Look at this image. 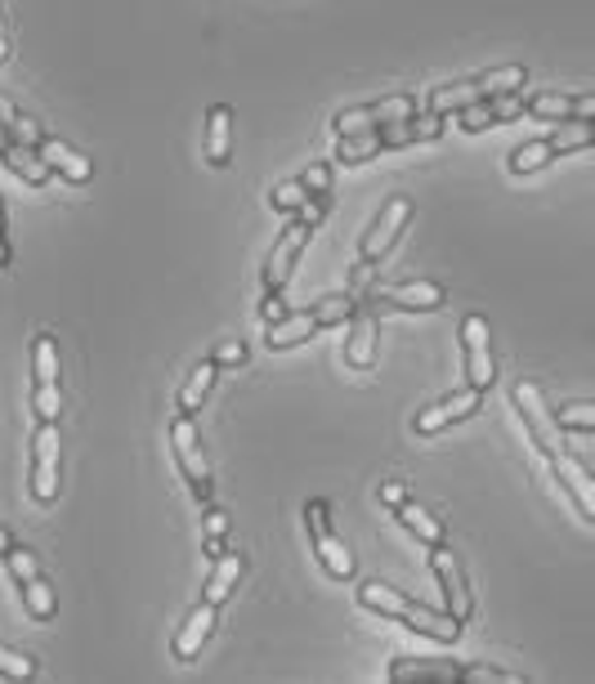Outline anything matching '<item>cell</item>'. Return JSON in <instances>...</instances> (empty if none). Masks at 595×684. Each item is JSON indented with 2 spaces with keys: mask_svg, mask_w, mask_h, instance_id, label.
Masks as SVG:
<instances>
[{
  "mask_svg": "<svg viewBox=\"0 0 595 684\" xmlns=\"http://www.w3.org/2000/svg\"><path fill=\"white\" fill-rule=\"evenodd\" d=\"M322 327L314 322V314L309 309H301V314H282L278 322H269V331H265V350H274V354H282V350H295V345H305V340H314Z\"/></svg>",
  "mask_w": 595,
  "mask_h": 684,
  "instance_id": "cell-22",
  "label": "cell"
},
{
  "mask_svg": "<svg viewBox=\"0 0 595 684\" xmlns=\"http://www.w3.org/2000/svg\"><path fill=\"white\" fill-rule=\"evenodd\" d=\"M398 622H403L407 631L434 639V644H457V635H461V622H457L453 613H434V608H426V604H417V599L403 608Z\"/></svg>",
  "mask_w": 595,
  "mask_h": 684,
  "instance_id": "cell-20",
  "label": "cell"
},
{
  "mask_svg": "<svg viewBox=\"0 0 595 684\" xmlns=\"http://www.w3.org/2000/svg\"><path fill=\"white\" fill-rule=\"evenodd\" d=\"M10 143H14V139H10V135H5V130H0V152H5V148H10Z\"/></svg>",
  "mask_w": 595,
  "mask_h": 684,
  "instance_id": "cell-50",
  "label": "cell"
},
{
  "mask_svg": "<svg viewBox=\"0 0 595 684\" xmlns=\"http://www.w3.org/2000/svg\"><path fill=\"white\" fill-rule=\"evenodd\" d=\"M10 63V31H5V14H0V67Z\"/></svg>",
  "mask_w": 595,
  "mask_h": 684,
  "instance_id": "cell-47",
  "label": "cell"
},
{
  "mask_svg": "<svg viewBox=\"0 0 595 684\" xmlns=\"http://www.w3.org/2000/svg\"><path fill=\"white\" fill-rule=\"evenodd\" d=\"M443 300H448V291H443L439 282L430 278H417V282H398L390 291H367V309L381 314V309H398V314H434L443 309Z\"/></svg>",
  "mask_w": 595,
  "mask_h": 684,
  "instance_id": "cell-7",
  "label": "cell"
},
{
  "mask_svg": "<svg viewBox=\"0 0 595 684\" xmlns=\"http://www.w3.org/2000/svg\"><path fill=\"white\" fill-rule=\"evenodd\" d=\"M390 680L394 684H407V680L448 684V680H461V662H453V658H394L390 662Z\"/></svg>",
  "mask_w": 595,
  "mask_h": 684,
  "instance_id": "cell-21",
  "label": "cell"
},
{
  "mask_svg": "<svg viewBox=\"0 0 595 684\" xmlns=\"http://www.w3.org/2000/svg\"><path fill=\"white\" fill-rule=\"evenodd\" d=\"M0 130H5L14 143H27V148H36V143H41L46 139V130H41V122H36V117H27V112L5 94V90H0Z\"/></svg>",
  "mask_w": 595,
  "mask_h": 684,
  "instance_id": "cell-26",
  "label": "cell"
},
{
  "mask_svg": "<svg viewBox=\"0 0 595 684\" xmlns=\"http://www.w3.org/2000/svg\"><path fill=\"white\" fill-rule=\"evenodd\" d=\"M305 198H309V193H305V183H301V179H282V183L269 188V206L282 211V215H295Z\"/></svg>",
  "mask_w": 595,
  "mask_h": 684,
  "instance_id": "cell-38",
  "label": "cell"
},
{
  "mask_svg": "<svg viewBox=\"0 0 595 684\" xmlns=\"http://www.w3.org/2000/svg\"><path fill=\"white\" fill-rule=\"evenodd\" d=\"M0 559H5V568H10V578L14 582H31V578H41V555H36L31 546H10L5 555H0Z\"/></svg>",
  "mask_w": 595,
  "mask_h": 684,
  "instance_id": "cell-36",
  "label": "cell"
},
{
  "mask_svg": "<svg viewBox=\"0 0 595 684\" xmlns=\"http://www.w3.org/2000/svg\"><path fill=\"white\" fill-rule=\"evenodd\" d=\"M417 139L421 143H430V139H439L443 135V126H448V117H434V112H417Z\"/></svg>",
  "mask_w": 595,
  "mask_h": 684,
  "instance_id": "cell-42",
  "label": "cell"
},
{
  "mask_svg": "<svg viewBox=\"0 0 595 684\" xmlns=\"http://www.w3.org/2000/svg\"><path fill=\"white\" fill-rule=\"evenodd\" d=\"M550 162H555V152H550L546 139H524V143H519L510 157H506V170H510V175H537V170H546Z\"/></svg>",
  "mask_w": 595,
  "mask_h": 684,
  "instance_id": "cell-29",
  "label": "cell"
},
{
  "mask_svg": "<svg viewBox=\"0 0 595 684\" xmlns=\"http://www.w3.org/2000/svg\"><path fill=\"white\" fill-rule=\"evenodd\" d=\"M36 675H41L36 658L10 649V644H0V680H36Z\"/></svg>",
  "mask_w": 595,
  "mask_h": 684,
  "instance_id": "cell-37",
  "label": "cell"
},
{
  "mask_svg": "<svg viewBox=\"0 0 595 684\" xmlns=\"http://www.w3.org/2000/svg\"><path fill=\"white\" fill-rule=\"evenodd\" d=\"M242 573H246V559H242L238 550L215 555V559H211V573H206V586H202V599H206V604H225V599L238 591Z\"/></svg>",
  "mask_w": 595,
  "mask_h": 684,
  "instance_id": "cell-23",
  "label": "cell"
},
{
  "mask_svg": "<svg viewBox=\"0 0 595 684\" xmlns=\"http://www.w3.org/2000/svg\"><path fill=\"white\" fill-rule=\"evenodd\" d=\"M394 515H398V523L407 528V532H413V537L430 550V546H443V542H448V528H443V519L434 515V510H426L421 502H413V497H407L403 506H394Z\"/></svg>",
  "mask_w": 595,
  "mask_h": 684,
  "instance_id": "cell-24",
  "label": "cell"
},
{
  "mask_svg": "<svg viewBox=\"0 0 595 684\" xmlns=\"http://www.w3.org/2000/svg\"><path fill=\"white\" fill-rule=\"evenodd\" d=\"M309 233H314V228L301 224V219H291L278 233V242H274V251L265 259V291H282L287 287V278L295 274V264H301V255L309 246Z\"/></svg>",
  "mask_w": 595,
  "mask_h": 684,
  "instance_id": "cell-12",
  "label": "cell"
},
{
  "mask_svg": "<svg viewBox=\"0 0 595 684\" xmlns=\"http://www.w3.org/2000/svg\"><path fill=\"white\" fill-rule=\"evenodd\" d=\"M510 403H515L519 421H524V430L533 434V443H537L542 456H555V452L565 447V430L555 426V411L546 407V398H542V390L533 385V380H519V385L510 390Z\"/></svg>",
  "mask_w": 595,
  "mask_h": 684,
  "instance_id": "cell-4",
  "label": "cell"
},
{
  "mask_svg": "<svg viewBox=\"0 0 595 684\" xmlns=\"http://www.w3.org/2000/svg\"><path fill=\"white\" fill-rule=\"evenodd\" d=\"M282 314H287L282 291H265V300H259V318H265V322H278Z\"/></svg>",
  "mask_w": 595,
  "mask_h": 684,
  "instance_id": "cell-44",
  "label": "cell"
},
{
  "mask_svg": "<svg viewBox=\"0 0 595 684\" xmlns=\"http://www.w3.org/2000/svg\"><path fill=\"white\" fill-rule=\"evenodd\" d=\"M215 376H219V367H215L211 358H202V363L189 371V380H183V390H179V411L198 416L202 403H206V394L215 390Z\"/></svg>",
  "mask_w": 595,
  "mask_h": 684,
  "instance_id": "cell-28",
  "label": "cell"
},
{
  "mask_svg": "<svg viewBox=\"0 0 595 684\" xmlns=\"http://www.w3.org/2000/svg\"><path fill=\"white\" fill-rule=\"evenodd\" d=\"M377 350H381L377 314H371V309H354L350 331H345V363L358 367V371H371V367H377Z\"/></svg>",
  "mask_w": 595,
  "mask_h": 684,
  "instance_id": "cell-16",
  "label": "cell"
},
{
  "mask_svg": "<svg viewBox=\"0 0 595 684\" xmlns=\"http://www.w3.org/2000/svg\"><path fill=\"white\" fill-rule=\"evenodd\" d=\"M18 591H23V608L36 618V622H50L54 613H59V599H54V586L46 582V578H31V582H18Z\"/></svg>",
  "mask_w": 595,
  "mask_h": 684,
  "instance_id": "cell-32",
  "label": "cell"
},
{
  "mask_svg": "<svg viewBox=\"0 0 595 684\" xmlns=\"http://www.w3.org/2000/svg\"><path fill=\"white\" fill-rule=\"evenodd\" d=\"M550 470H555V479H560V487L573 497L578 515H582L586 523H595V483H591V474H586V466H582V456H573L569 447H560V452L550 456Z\"/></svg>",
  "mask_w": 595,
  "mask_h": 684,
  "instance_id": "cell-14",
  "label": "cell"
},
{
  "mask_svg": "<svg viewBox=\"0 0 595 684\" xmlns=\"http://www.w3.org/2000/svg\"><path fill=\"white\" fill-rule=\"evenodd\" d=\"M0 233H10V211H5V198H0Z\"/></svg>",
  "mask_w": 595,
  "mask_h": 684,
  "instance_id": "cell-49",
  "label": "cell"
},
{
  "mask_svg": "<svg viewBox=\"0 0 595 684\" xmlns=\"http://www.w3.org/2000/svg\"><path fill=\"white\" fill-rule=\"evenodd\" d=\"M295 179H301L305 193H314V198H327V193H331V166H327V162H309Z\"/></svg>",
  "mask_w": 595,
  "mask_h": 684,
  "instance_id": "cell-40",
  "label": "cell"
},
{
  "mask_svg": "<svg viewBox=\"0 0 595 684\" xmlns=\"http://www.w3.org/2000/svg\"><path fill=\"white\" fill-rule=\"evenodd\" d=\"M555 426H560L565 434H591L595 430V407L586 398L560 403V407H555Z\"/></svg>",
  "mask_w": 595,
  "mask_h": 684,
  "instance_id": "cell-35",
  "label": "cell"
},
{
  "mask_svg": "<svg viewBox=\"0 0 595 684\" xmlns=\"http://www.w3.org/2000/svg\"><path fill=\"white\" fill-rule=\"evenodd\" d=\"M215 622H219V604H198L189 618H183V626L175 631V658L179 662H193L202 654V644L215 635Z\"/></svg>",
  "mask_w": 595,
  "mask_h": 684,
  "instance_id": "cell-18",
  "label": "cell"
},
{
  "mask_svg": "<svg viewBox=\"0 0 595 684\" xmlns=\"http://www.w3.org/2000/svg\"><path fill=\"white\" fill-rule=\"evenodd\" d=\"M519 675L502 671V667H489V662H466L461 667V684H515Z\"/></svg>",
  "mask_w": 595,
  "mask_h": 684,
  "instance_id": "cell-39",
  "label": "cell"
},
{
  "mask_svg": "<svg viewBox=\"0 0 595 684\" xmlns=\"http://www.w3.org/2000/svg\"><path fill=\"white\" fill-rule=\"evenodd\" d=\"M524 112H529V117H542V122H569V117H578V122H595V94H578V99H569V94L546 90V94L524 99Z\"/></svg>",
  "mask_w": 595,
  "mask_h": 684,
  "instance_id": "cell-17",
  "label": "cell"
},
{
  "mask_svg": "<svg viewBox=\"0 0 595 684\" xmlns=\"http://www.w3.org/2000/svg\"><path fill=\"white\" fill-rule=\"evenodd\" d=\"M407 219H413V198H390V202L381 206V215L371 219V228L363 233V242H358L363 259H367V264H381V259L398 246Z\"/></svg>",
  "mask_w": 595,
  "mask_h": 684,
  "instance_id": "cell-9",
  "label": "cell"
},
{
  "mask_svg": "<svg viewBox=\"0 0 595 684\" xmlns=\"http://www.w3.org/2000/svg\"><path fill=\"white\" fill-rule=\"evenodd\" d=\"M211 363L215 367H242L246 363V345H242V340H219V345L211 350Z\"/></svg>",
  "mask_w": 595,
  "mask_h": 684,
  "instance_id": "cell-41",
  "label": "cell"
},
{
  "mask_svg": "<svg viewBox=\"0 0 595 684\" xmlns=\"http://www.w3.org/2000/svg\"><path fill=\"white\" fill-rule=\"evenodd\" d=\"M202 148H206V162L215 170H225L233 162V107L229 103H215L206 112V139H202Z\"/></svg>",
  "mask_w": 595,
  "mask_h": 684,
  "instance_id": "cell-19",
  "label": "cell"
},
{
  "mask_svg": "<svg viewBox=\"0 0 595 684\" xmlns=\"http://www.w3.org/2000/svg\"><path fill=\"white\" fill-rule=\"evenodd\" d=\"M381 139H377V130H363V135H337V162L341 166H363V162H371V157H381Z\"/></svg>",
  "mask_w": 595,
  "mask_h": 684,
  "instance_id": "cell-30",
  "label": "cell"
},
{
  "mask_svg": "<svg viewBox=\"0 0 595 684\" xmlns=\"http://www.w3.org/2000/svg\"><path fill=\"white\" fill-rule=\"evenodd\" d=\"M170 452H175V466L183 474V483H189L193 502L206 510L215 497H211V466H206V452H202V434L193 426L189 411H179L170 421Z\"/></svg>",
  "mask_w": 595,
  "mask_h": 684,
  "instance_id": "cell-1",
  "label": "cell"
},
{
  "mask_svg": "<svg viewBox=\"0 0 595 684\" xmlns=\"http://www.w3.org/2000/svg\"><path fill=\"white\" fill-rule=\"evenodd\" d=\"M295 219L309 224V228H318V224L327 219V198H314V193H309V198L301 202V211H295Z\"/></svg>",
  "mask_w": 595,
  "mask_h": 684,
  "instance_id": "cell-43",
  "label": "cell"
},
{
  "mask_svg": "<svg viewBox=\"0 0 595 684\" xmlns=\"http://www.w3.org/2000/svg\"><path fill=\"white\" fill-rule=\"evenodd\" d=\"M0 166H5L10 175H18L27 188H46L54 175L46 170V162L36 157V148H27V143H10L5 152H0Z\"/></svg>",
  "mask_w": 595,
  "mask_h": 684,
  "instance_id": "cell-25",
  "label": "cell"
},
{
  "mask_svg": "<svg viewBox=\"0 0 595 684\" xmlns=\"http://www.w3.org/2000/svg\"><path fill=\"white\" fill-rule=\"evenodd\" d=\"M59 421H41L31 434V497L41 506L59 502Z\"/></svg>",
  "mask_w": 595,
  "mask_h": 684,
  "instance_id": "cell-6",
  "label": "cell"
},
{
  "mask_svg": "<svg viewBox=\"0 0 595 684\" xmlns=\"http://www.w3.org/2000/svg\"><path fill=\"white\" fill-rule=\"evenodd\" d=\"M546 143H550L555 157H565V152H582V148L595 143V126H591V122H578V117L555 122V135H550Z\"/></svg>",
  "mask_w": 595,
  "mask_h": 684,
  "instance_id": "cell-31",
  "label": "cell"
},
{
  "mask_svg": "<svg viewBox=\"0 0 595 684\" xmlns=\"http://www.w3.org/2000/svg\"><path fill=\"white\" fill-rule=\"evenodd\" d=\"M461 350H466V385L489 390L497 380V363H493L489 318H483V314H466L461 318Z\"/></svg>",
  "mask_w": 595,
  "mask_h": 684,
  "instance_id": "cell-11",
  "label": "cell"
},
{
  "mask_svg": "<svg viewBox=\"0 0 595 684\" xmlns=\"http://www.w3.org/2000/svg\"><path fill=\"white\" fill-rule=\"evenodd\" d=\"M10 546H14V532H10V528H0V555H5Z\"/></svg>",
  "mask_w": 595,
  "mask_h": 684,
  "instance_id": "cell-48",
  "label": "cell"
},
{
  "mask_svg": "<svg viewBox=\"0 0 595 684\" xmlns=\"http://www.w3.org/2000/svg\"><path fill=\"white\" fill-rule=\"evenodd\" d=\"M305 523H309V546H314V555H318V563H322V573L337 578V582H354L358 563H354V550L337 537V528H331V506H327V497H314V502L305 506Z\"/></svg>",
  "mask_w": 595,
  "mask_h": 684,
  "instance_id": "cell-2",
  "label": "cell"
},
{
  "mask_svg": "<svg viewBox=\"0 0 595 684\" xmlns=\"http://www.w3.org/2000/svg\"><path fill=\"white\" fill-rule=\"evenodd\" d=\"M14 264V246H10V233H0V269H10Z\"/></svg>",
  "mask_w": 595,
  "mask_h": 684,
  "instance_id": "cell-46",
  "label": "cell"
},
{
  "mask_svg": "<svg viewBox=\"0 0 595 684\" xmlns=\"http://www.w3.org/2000/svg\"><path fill=\"white\" fill-rule=\"evenodd\" d=\"M31 407H36V421H59V411H63L54 335H36V345H31Z\"/></svg>",
  "mask_w": 595,
  "mask_h": 684,
  "instance_id": "cell-3",
  "label": "cell"
},
{
  "mask_svg": "<svg viewBox=\"0 0 595 684\" xmlns=\"http://www.w3.org/2000/svg\"><path fill=\"white\" fill-rule=\"evenodd\" d=\"M479 403H483V394H479L474 385H461V390H453V394H443L439 403L421 407V411L413 416V430L426 434V439H430V434H443V430L470 421V416L479 411Z\"/></svg>",
  "mask_w": 595,
  "mask_h": 684,
  "instance_id": "cell-10",
  "label": "cell"
},
{
  "mask_svg": "<svg viewBox=\"0 0 595 684\" xmlns=\"http://www.w3.org/2000/svg\"><path fill=\"white\" fill-rule=\"evenodd\" d=\"M448 117L466 130V135H483V130H493V126H506L515 117H524V94H493V99H479L470 107H457L448 112Z\"/></svg>",
  "mask_w": 595,
  "mask_h": 684,
  "instance_id": "cell-13",
  "label": "cell"
},
{
  "mask_svg": "<svg viewBox=\"0 0 595 684\" xmlns=\"http://www.w3.org/2000/svg\"><path fill=\"white\" fill-rule=\"evenodd\" d=\"M358 604L363 608H371V613H381V618H403V608L407 604H413V599H407L398 586H390V582H363L358 586Z\"/></svg>",
  "mask_w": 595,
  "mask_h": 684,
  "instance_id": "cell-27",
  "label": "cell"
},
{
  "mask_svg": "<svg viewBox=\"0 0 595 684\" xmlns=\"http://www.w3.org/2000/svg\"><path fill=\"white\" fill-rule=\"evenodd\" d=\"M36 157L46 162L50 175H59V179H67V183H77V188L94 179V162L86 157V152H77L72 143L54 139V135H46L41 143H36Z\"/></svg>",
  "mask_w": 595,
  "mask_h": 684,
  "instance_id": "cell-15",
  "label": "cell"
},
{
  "mask_svg": "<svg viewBox=\"0 0 595 684\" xmlns=\"http://www.w3.org/2000/svg\"><path fill=\"white\" fill-rule=\"evenodd\" d=\"M354 309H358V300H354L350 291H337V295H322L309 314H314L318 327H341V322L354 318Z\"/></svg>",
  "mask_w": 595,
  "mask_h": 684,
  "instance_id": "cell-33",
  "label": "cell"
},
{
  "mask_svg": "<svg viewBox=\"0 0 595 684\" xmlns=\"http://www.w3.org/2000/svg\"><path fill=\"white\" fill-rule=\"evenodd\" d=\"M377 497H381V506H390V510H394V506H403V502H407V487H403L398 479H390V483H381Z\"/></svg>",
  "mask_w": 595,
  "mask_h": 684,
  "instance_id": "cell-45",
  "label": "cell"
},
{
  "mask_svg": "<svg viewBox=\"0 0 595 684\" xmlns=\"http://www.w3.org/2000/svg\"><path fill=\"white\" fill-rule=\"evenodd\" d=\"M430 568L439 578V591H443V604H448V613L466 626L474 618V595H470V582H466V568L461 559L448 550V542L443 546H430Z\"/></svg>",
  "mask_w": 595,
  "mask_h": 684,
  "instance_id": "cell-8",
  "label": "cell"
},
{
  "mask_svg": "<svg viewBox=\"0 0 595 684\" xmlns=\"http://www.w3.org/2000/svg\"><path fill=\"white\" fill-rule=\"evenodd\" d=\"M225 537H229V510L206 506V515H202V546H206V559H215V555L229 550Z\"/></svg>",
  "mask_w": 595,
  "mask_h": 684,
  "instance_id": "cell-34",
  "label": "cell"
},
{
  "mask_svg": "<svg viewBox=\"0 0 595 684\" xmlns=\"http://www.w3.org/2000/svg\"><path fill=\"white\" fill-rule=\"evenodd\" d=\"M413 112H421L413 94H390V99H381V103L341 107L337 117H331V130H337V135H363V130H381V126H390V122L413 117Z\"/></svg>",
  "mask_w": 595,
  "mask_h": 684,
  "instance_id": "cell-5",
  "label": "cell"
}]
</instances>
